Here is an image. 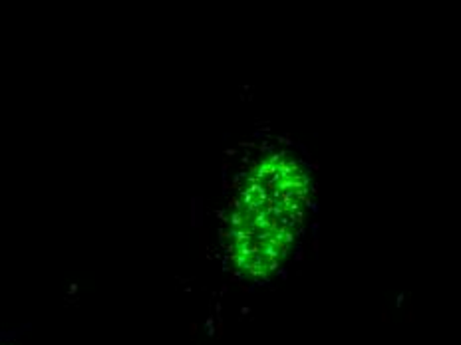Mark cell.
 Wrapping results in <instances>:
<instances>
[{
    "label": "cell",
    "mask_w": 461,
    "mask_h": 345,
    "mask_svg": "<svg viewBox=\"0 0 461 345\" xmlns=\"http://www.w3.org/2000/svg\"><path fill=\"white\" fill-rule=\"evenodd\" d=\"M309 175L291 153H268L249 169L225 220L223 244L233 270L267 280L301 234Z\"/></svg>",
    "instance_id": "1"
}]
</instances>
